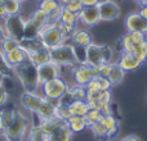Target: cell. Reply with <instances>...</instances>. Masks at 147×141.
Returning <instances> with one entry per match:
<instances>
[{
    "label": "cell",
    "mask_w": 147,
    "mask_h": 141,
    "mask_svg": "<svg viewBox=\"0 0 147 141\" xmlns=\"http://www.w3.org/2000/svg\"><path fill=\"white\" fill-rule=\"evenodd\" d=\"M78 21L81 22L84 26H94L101 22V14H99L98 7H84L78 15Z\"/></svg>",
    "instance_id": "11"
},
{
    "label": "cell",
    "mask_w": 147,
    "mask_h": 141,
    "mask_svg": "<svg viewBox=\"0 0 147 141\" xmlns=\"http://www.w3.org/2000/svg\"><path fill=\"white\" fill-rule=\"evenodd\" d=\"M101 123L105 126V128L109 131V130H114V128H119V124H117V121L115 119L114 116H105L102 118Z\"/></svg>",
    "instance_id": "38"
},
{
    "label": "cell",
    "mask_w": 147,
    "mask_h": 141,
    "mask_svg": "<svg viewBox=\"0 0 147 141\" xmlns=\"http://www.w3.org/2000/svg\"><path fill=\"white\" fill-rule=\"evenodd\" d=\"M93 72H92V67L88 64H79L74 68V80H75L76 85L79 86H86L92 80H93Z\"/></svg>",
    "instance_id": "14"
},
{
    "label": "cell",
    "mask_w": 147,
    "mask_h": 141,
    "mask_svg": "<svg viewBox=\"0 0 147 141\" xmlns=\"http://www.w3.org/2000/svg\"><path fill=\"white\" fill-rule=\"evenodd\" d=\"M102 118H103V116H102L99 109H89L88 113H86L85 116H83L84 123H85V126L89 127V128H90V126H93L94 123L101 122Z\"/></svg>",
    "instance_id": "23"
},
{
    "label": "cell",
    "mask_w": 147,
    "mask_h": 141,
    "mask_svg": "<svg viewBox=\"0 0 147 141\" xmlns=\"http://www.w3.org/2000/svg\"><path fill=\"white\" fill-rule=\"evenodd\" d=\"M67 123H69V127L72 134H79V132L84 131L86 128L85 123L83 121V117L80 116H71L67 119Z\"/></svg>",
    "instance_id": "25"
},
{
    "label": "cell",
    "mask_w": 147,
    "mask_h": 141,
    "mask_svg": "<svg viewBox=\"0 0 147 141\" xmlns=\"http://www.w3.org/2000/svg\"><path fill=\"white\" fill-rule=\"evenodd\" d=\"M63 7H65V8H67L69 10H71V12L76 13V14H79V13L81 12V9L84 8V5L81 4L80 0H72V1H70L69 4L63 5Z\"/></svg>",
    "instance_id": "42"
},
{
    "label": "cell",
    "mask_w": 147,
    "mask_h": 141,
    "mask_svg": "<svg viewBox=\"0 0 147 141\" xmlns=\"http://www.w3.org/2000/svg\"><path fill=\"white\" fill-rule=\"evenodd\" d=\"M72 132L69 127V123L67 121H63L58 130L53 132L52 135H49L48 139L49 141H71L72 139Z\"/></svg>",
    "instance_id": "18"
},
{
    "label": "cell",
    "mask_w": 147,
    "mask_h": 141,
    "mask_svg": "<svg viewBox=\"0 0 147 141\" xmlns=\"http://www.w3.org/2000/svg\"><path fill=\"white\" fill-rule=\"evenodd\" d=\"M59 1L58 0H39L38 3V9L43 10L47 14H51L53 10H56L59 7Z\"/></svg>",
    "instance_id": "30"
},
{
    "label": "cell",
    "mask_w": 147,
    "mask_h": 141,
    "mask_svg": "<svg viewBox=\"0 0 147 141\" xmlns=\"http://www.w3.org/2000/svg\"><path fill=\"white\" fill-rule=\"evenodd\" d=\"M97 7H98L99 14H101V21H103V22H111L120 15L119 5L116 3L111 1V0L99 1Z\"/></svg>",
    "instance_id": "8"
},
{
    "label": "cell",
    "mask_w": 147,
    "mask_h": 141,
    "mask_svg": "<svg viewBox=\"0 0 147 141\" xmlns=\"http://www.w3.org/2000/svg\"><path fill=\"white\" fill-rule=\"evenodd\" d=\"M57 26L59 27V30H61L62 35H63V39L66 40V39H71L74 32H75L76 30V26L75 25H71V23H62L61 21H58L57 22Z\"/></svg>",
    "instance_id": "33"
},
{
    "label": "cell",
    "mask_w": 147,
    "mask_h": 141,
    "mask_svg": "<svg viewBox=\"0 0 147 141\" xmlns=\"http://www.w3.org/2000/svg\"><path fill=\"white\" fill-rule=\"evenodd\" d=\"M125 28L128 32H133V31H141V32H147V19L142 17L138 12L130 13L127 18H125Z\"/></svg>",
    "instance_id": "13"
},
{
    "label": "cell",
    "mask_w": 147,
    "mask_h": 141,
    "mask_svg": "<svg viewBox=\"0 0 147 141\" xmlns=\"http://www.w3.org/2000/svg\"><path fill=\"white\" fill-rule=\"evenodd\" d=\"M132 39L133 44L137 45V44H141L146 40V33L145 32H141V31H133V32H128Z\"/></svg>",
    "instance_id": "41"
},
{
    "label": "cell",
    "mask_w": 147,
    "mask_h": 141,
    "mask_svg": "<svg viewBox=\"0 0 147 141\" xmlns=\"http://www.w3.org/2000/svg\"><path fill=\"white\" fill-rule=\"evenodd\" d=\"M74 45H79V46H89L93 43L92 35L88 30H83V28H76L74 32L72 37H71Z\"/></svg>",
    "instance_id": "19"
},
{
    "label": "cell",
    "mask_w": 147,
    "mask_h": 141,
    "mask_svg": "<svg viewBox=\"0 0 147 141\" xmlns=\"http://www.w3.org/2000/svg\"><path fill=\"white\" fill-rule=\"evenodd\" d=\"M112 51L109 46L92 43L89 46H86L85 64H88L89 67H99L103 63H109Z\"/></svg>",
    "instance_id": "3"
},
{
    "label": "cell",
    "mask_w": 147,
    "mask_h": 141,
    "mask_svg": "<svg viewBox=\"0 0 147 141\" xmlns=\"http://www.w3.org/2000/svg\"><path fill=\"white\" fill-rule=\"evenodd\" d=\"M0 73L4 76H10L13 73V68H10L9 64L7 63L5 54L3 53L1 49H0Z\"/></svg>",
    "instance_id": "36"
},
{
    "label": "cell",
    "mask_w": 147,
    "mask_h": 141,
    "mask_svg": "<svg viewBox=\"0 0 147 141\" xmlns=\"http://www.w3.org/2000/svg\"><path fill=\"white\" fill-rule=\"evenodd\" d=\"M13 72L17 74L25 91H27V92H36L38 87L41 86L38 76V67L35 64H32L31 62L27 61L25 63H22L21 66L16 67L13 69Z\"/></svg>",
    "instance_id": "1"
},
{
    "label": "cell",
    "mask_w": 147,
    "mask_h": 141,
    "mask_svg": "<svg viewBox=\"0 0 147 141\" xmlns=\"http://www.w3.org/2000/svg\"><path fill=\"white\" fill-rule=\"evenodd\" d=\"M120 44H121L123 51H125V53H132L134 44H133V41H132V39H130L129 33H125V35L123 36V37H121V41H120Z\"/></svg>",
    "instance_id": "40"
},
{
    "label": "cell",
    "mask_w": 147,
    "mask_h": 141,
    "mask_svg": "<svg viewBox=\"0 0 147 141\" xmlns=\"http://www.w3.org/2000/svg\"><path fill=\"white\" fill-rule=\"evenodd\" d=\"M116 64L124 70V72H132V70L138 69L142 66V64L136 59V57L133 55L132 53H125V51H123V54L120 55Z\"/></svg>",
    "instance_id": "16"
},
{
    "label": "cell",
    "mask_w": 147,
    "mask_h": 141,
    "mask_svg": "<svg viewBox=\"0 0 147 141\" xmlns=\"http://www.w3.org/2000/svg\"><path fill=\"white\" fill-rule=\"evenodd\" d=\"M0 132H3V131H1V127H0Z\"/></svg>",
    "instance_id": "57"
},
{
    "label": "cell",
    "mask_w": 147,
    "mask_h": 141,
    "mask_svg": "<svg viewBox=\"0 0 147 141\" xmlns=\"http://www.w3.org/2000/svg\"><path fill=\"white\" fill-rule=\"evenodd\" d=\"M39 39L41 40L44 48L49 49V50L54 49L56 46L61 45V44H63L65 41L63 35H62L59 27L57 26V23H54V25L48 23V25L44 26L41 28L40 33H39Z\"/></svg>",
    "instance_id": "5"
},
{
    "label": "cell",
    "mask_w": 147,
    "mask_h": 141,
    "mask_svg": "<svg viewBox=\"0 0 147 141\" xmlns=\"http://www.w3.org/2000/svg\"><path fill=\"white\" fill-rule=\"evenodd\" d=\"M90 130L93 132V135L96 137H99V139H106V134H107V130L105 128V126L98 122V123H94L93 126H90Z\"/></svg>",
    "instance_id": "37"
},
{
    "label": "cell",
    "mask_w": 147,
    "mask_h": 141,
    "mask_svg": "<svg viewBox=\"0 0 147 141\" xmlns=\"http://www.w3.org/2000/svg\"><path fill=\"white\" fill-rule=\"evenodd\" d=\"M62 8H63V5H59L58 8H57L56 10H53V12L51 13V14H48V21L49 23H52V25H54V23H57L59 21V18H61V12H62Z\"/></svg>",
    "instance_id": "43"
},
{
    "label": "cell",
    "mask_w": 147,
    "mask_h": 141,
    "mask_svg": "<svg viewBox=\"0 0 147 141\" xmlns=\"http://www.w3.org/2000/svg\"><path fill=\"white\" fill-rule=\"evenodd\" d=\"M5 5V12H7V17H14L21 13L22 9V1L21 0H9V1L4 3Z\"/></svg>",
    "instance_id": "26"
},
{
    "label": "cell",
    "mask_w": 147,
    "mask_h": 141,
    "mask_svg": "<svg viewBox=\"0 0 147 141\" xmlns=\"http://www.w3.org/2000/svg\"><path fill=\"white\" fill-rule=\"evenodd\" d=\"M143 5H146V7H147V1H146V4H143Z\"/></svg>",
    "instance_id": "56"
},
{
    "label": "cell",
    "mask_w": 147,
    "mask_h": 141,
    "mask_svg": "<svg viewBox=\"0 0 147 141\" xmlns=\"http://www.w3.org/2000/svg\"><path fill=\"white\" fill-rule=\"evenodd\" d=\"M7 17V12H5V5L4 3L0 1V18H5Z\"/></svg>",
    "instance_id": "49"
},
{
    "label": "cell",
    "mask_w": 147,
    "mask_h": 141,
    "mask_svg": "<svg viewBox=\"0 0 147 141\" xmlns=\"http://www.w3.org/2000/svg\"><path fill=\"white\" fill-rule=\"evenodd\" d=\"M58 1L61 5H66V4H69L70 1H72V0H58Z\"/></svg>",
    "instance_id": "53"
},
{
    "label": "cell",
    "mask_w": 147,
    "mask_h": 141,
    "mask_svg": "<svg viewBox=\"0 0 147 141\" xmlns=\"http://www.w3.org/2000/svg\"><path fill=\"white\" fill-rule=\"evenodd\" d=\"M5 37H7V35H5V32L1 30V28H0V43H1V41L4 40Z\"/></svg>",
    "instance_id": "52"
},
{
    "label": "cell",
    "mask_w": 147,
    "mask_h": 141,
    "mask_svg": "<svg viewBox=\"0 0 147 141\" xmlns=\"http://www.w3.org/2000/svg\"><path fill=\"white\" fill-rule=\"evenodd\" d=\"M8 100V92L3 87H0V106L4 105Z\"/></svg>",
    "instance_id": "47"
},
{
    "label": "cell",
    "mask_w": 147,
    "mask_h": 141,
    "mask_svg": "<svg viewBox=\"0 0 147 141\" xmlns=\"http://www.w3.org/2000/svg\"><path fill=\"white\" fill-rule=\"evenodd\" d=\"M134 1H137V3H138V4L143 5V4H146V1H147V0H134Z\"/></svg>",
    "instance_id": "55"
},
{
    "label": "cell",
    "mask_w": 147,
    "mask_h": 141,
    "mask_svg": "<svg viewBox=\"0 0 147 141\" xmlns=\"http://www.w3.org/2000/svg\"><path fill=\"white\" fill-rule=\"evenodd\" d=\"M101 113H102V116H114V113H112V106H111V104H103V105L101 106Z\"/></svg>",
    "instance_id": "46"
},
{
    "label": "cell",
    "mask_w": 147,
    "mask_h": 141,
    "mask_svg": "<svg viewBox=\"0 0 147 141\" xmlns=\"http://www.w3.org/2000/svg\"><path fill=\"white\" fill-rule=\"evenodd\" d=\"M54 105L53 101L48 100V99H44L43 104H41L40 109L36 113V117L39 119H49V118H54Z\"/></svg>",
    "instance_id": "22"
},
{
    "label": "cell",
    "mask_w": 147,
    "mask_h": 141,
    "mask_svg": "<svg viewBox=\"0 0 147 141\" xmlns=\"http://www.w3.org/2000/svg\"><path fill=\"white\" fill-rule=\"evenodd\" d=\"M4 78H5V76L0 73V87H3V82H4Z\"/></svg>",
    "instance_id": "54"
},
{
    "label": "cell",
    "mask_w": 147,
    "mask_h": 141,
    "mask_svg": "<svg viewBox=\"0 0 147 141\" xmlns=\"http://www.w3.org/2000/svg\"><path fill=\"white\" fill-rule=\"evenodd\" d=\"M38 76H39L40 85H43V83L48 82L51 80L58 78L61 76V67L54 64L53 62L44 63L41 66H38Z\"/></svg>",
    "instance_id": "10"
},
{
    "label": "cell",
    "mask_w": 147,
    "mask_h": 141,
    "mask_svg": "<svg viewBox=\"0 0 147 141\" xmlns=\"http://www.w3.org/2000/svg\"><path fill=\"white\" fill-rule=\"evenodd\" d=\"M112 100V95H111V91L106 90V91H101V95H99V101L101 104H111Z\"/></svg>",
    "instance_id": "45"
},
{
    "label": "cell",
    "mask_w": 147,
    "mask_h": 141,
    "mask_svg": "<svg viewBox=\"0 0 147 141\" xmlns=\"http://www.w3.org/2000/svg\"><path fill=\"white\" fill-rule=\"evenodd\" d=\"M27 127H28V123H27L26 117L23 114H21L20 112H16L13 122L3 134H4L5 139L8 141H20L22 135L27 130Z\"/></svg>",
    "instance_id": "7"
},
{
    "label": "cell",
    "mask_w": 147,
    "mask_h": 141,
    "mask_svg": "<svg viewBox=\"0 0 147 141\" xmlns=\"http://www.w3.org/2000/svg\"><path fill=\"white\" fill-rule=\"evenodd\" d=\"M18 46H21V40H17V39L10 37V36H7V37L0 43V49L3 50L4 54L14 50V49H17Z\"/></svg>",
    "instance_id": "27"
},
{
    "label": "cell",
    "mask_w": 147,
    "mask_h": 141,
    "mask_svg": "<svg viewBox=\"0 0 147 141\" xmlns=\"http://www.w3.org/2000/svg\"><path fill=\"white\" fill-rule=\"evenodd\" d=\"M74 54L78 64H85L86 62V48L85 46L74 45Z\"/></svg>",
    "instance_id": "35"
},
{
    "label": "cell",
    "mask_w": 147,
    "mask_h": 141,
    "mask_svg": "<svg viewBox=\"0 0 147 141\" xmlns=\"http://www.w3.org/2000/svg\"><path fill=\"white\" fill-rule=\"evenodd\" d=\"M89 105L85 100H72L69 104V112L71 116H85L89 112Z\"/></svg>",
    "instance_id": "21"
},
{
    "label": "cell",
    "mask_w": 147,
    "mask_h": 141,
    "mask_svg": "<svg viewBox=\"0 0 147 141\" xmlns=\"http://www.w3.org/2000/svg\"><path fill=\"white\" fill-rule=\"evenodd\" d=\"M70 117L71 114L69 112V105L61 103H57L54 105V118L59 119V121H67Z\"/></svg>",
    "instance_id": "29"
},
{
    "label": "cell",
    "mask_w": 147,
    "mask_h": 141,
    "mask_svg": "<svg viewBox=\"0 0 147 141\" xmlns=\"http://www.w3.org/2000/svg\"><path fill=\"white\" fill-rule=\"evenodd\" d=\"M27 57H28V62H31L32 64H35L38 67L44 63L51 62V50L47 48H41L36 51H32V53H27Z\"/></svg>",
    "instance_id": "17"
},
{
    "label": "cell",
    "mask_w": 147,
    "mask_h": 141,
    "mask_svg": "<svg viewBox=\"0 0 147 141\" xmlns=\"http://www.w3.org/2000/svg\"><path fill=\"white\" fill-rule=\"evenodd\" d=\"M96 81L98 83L99 91H106V90H111L112 83L110 82V80L107 77H103V76H96Z\"/></svg>",
    "instance_id": "39"
},
{
    "label": "cell",
    "mask_w": 147,
    "mask_h": 141,
    "mask_svg": "<svg viewBox=\"0 0 147 141\" xmlns=\"http://www.w3.org/2000/svg\"><path fill=\"white\" fill-rule=\"evenodd\" d=\"M62 122L63 121H59V119H57V118L39 119V123L36 124V126H39V128H40L47 136H49V135H52L56 130H58L59 127H61Z\"/></svg>",
    "instance_id": "20"
},
{
    "label": "cell",
    "mask_w": 147,
    "mask_h": 141,
    "mask_svg": "<svg viewBox=\"0 0 147 141\" xmlns=\"http://www.w3.org/2000/svg\"><path fill=\"white\" fill-rule=\"evenodd\" d=\"M71 92L74 100H85L86 101V88L85 86H79L76 85L74 88H69Z\"/></svg>",
    "instance_id": "34"
},
{
    "label": "cell",
    "mask_w": 147,
    "mask_h": 141,
    "mask_svg": "<svg viewBox=\"0 0 147 141\" xmlns=\"http://www.w3.org/2000/svg\"><path fill=\"white\" fill-rule=\"evenodd\" d=\"M80 1L84 7H96V5H98V3L101 0H80Z\"/></svg>",
    "instance_id": "48"
},
{
    "label": "cell",
    "mask_w": 147,
    "mask_h": 141,
    "mask_svg": "<svg viewBox=\"0 0 147 141\" xmlns=\"http://www.w3.org/2000/svg\"><path fill=\"white\" fill-rule=\"evenodd\" d=\"M51 62L62 67H74L76 66V59L74 54V45L61 44L54 49H51Z\"/></svg>",
    "instance_id": "2"
},
{
    "label": "cell",
    "mask_w": 147,
    "mask_h": 141,
    "mask_svg": "<svg viewBox=\"0 0 147 141\" xmlns=\"http://www.w3.org/2000/svg\"><path fill=\"white\" fill-rule=\"evenodd\" d=\"M48 14L44 13L43 10L36 9L35 13L30 17V19L26 22L25 25V32H23V37L22 39H35L39 37L41 28L45 25H48ZM21 39V40H22Z\"/></svg>",
    "instance_id": "4"
},
{
    "label": "cell",
    "mask_w": 147,
    "mask_h": 141,
    "mask_svg": "<svg viewBox=\"0 0 147 141\" xmlns=\"http://www.w3.org/2000/svg\"><path fill=\"white\" fill-rule=\"evenodd\" d=\"M78 15L76 13L71 12V10H69L67 8H62V12H61V18H59V21H61L62 23H71V25H76V22H78Z\"/></svg>",
    "instance_id": "32"
},
{
    "label": "cell",
    "mask_w": 147,
    "mask_h": 141,
    "mask_svg": "<svg viewBox=\"0 0 147 141\" xmlns=\"http://www.w3.org/2000/svg\"><path fill=\"white\" fill-rule=\"evenodd\" d=\"M14 114L16 110H10V109L0 112V127H1L3 132L10 126V123L13 122V118H14Z\"/></svg>",
    "instance_id": "28"
},
{
    "label": "cell",
    "mask_w": 147,
    "mask_h": 141,
    "mask_svg": "<svg viewBox=\"0 0 147 141\" xmlns=\"http://www.w3.org/2000/svg\"><path fill=\"white\" fill-rule=\"evenodd\" d=\"M132 54L136 57V59H137L141 64L146 63V61H147V39L143 43L137 44V45L133 46Z\"/></svg>",
    "instance_id": "24"
},
{
    "label": "cell",
    "mask_w": 147,
    "mask_h": 141,
    "mask_svg": "<svg viewBox=\"0 0 147 141\" xmlns=\"http://www.w3.org/2000/svg\"><path fill=\"white\" fill-rule=\"evenodd\" d=\"M101 1H103V0H101Z\"/></svg>",
    "instance_id": "58"
},
{
    "label": "cell",
    "mask_w": 147,
    "mask_h": 141,
    "mask_svg": "<svg viewBox=\"0 0 147 141\" xmlns=\"http://www.w3.org/2000/svg\"><path fill=\"white\" fill-rule=\"evenodd\" d=\"M41 88H43L44 98H47L51 101H58L66 94V91L69 90V86L61 77H58L43 83Z\"/></svg>",
    "instance_id": "6"
},
{
    "label": "cell",
    "mask_w": 147,
    "mask_h": 141,
    "mask_svg": "<svg viewBox=\"0 0 147 141\" xmlns=\"http://www.w3.org/2000/svg\"><path fill=\"white\" fill-rule=\"evenodd\" d=\"M5 59H7V63L9 64L10 68L14 69L16 67L21 66L22 63L28 61L27 51H26L22 46H18L17 49H14V50L5 54Z\"/></svg>",
    "instance_id": "15"
},
{
    "label": "cell",
    "mask_w": 147,
    "mask_h": 141,
    "mask_svg": "<svg viewBox=\"0 0 147 141\" xmlns=\"http://www.w3.org/2000/svg\"><path fill=\"white\" fill-rule=\"evenodd\" d=\"M124 74L125 72L120 68L117 64H112V69H111V73H110V76L107 78L110 80V82L112 83V86L114 85H119L120 82L123 81V78H124Z\"/></svg>",
    "instance_id": "31"
},
{
    "label": "cell",
    "mask_w": 147,
    "mask_h": 141,
    "mask_svg": "<svg viewBox=\"0 0 147 141\" xmlns=\"http://www.w3.org/2000/svg\"><path fill=\"white\" fill-rule=\"evenodd\" d=\"M138 13H140V14L145 18V19H147V7H146V5H141V9H140V12H138Z\"/></svg>",
    "instance_id": "50"
},
{
    "label": "cell",
    "mask_w": 147,
    "mask_h": 141,
    "mask_svg": "<svg viewBox=\"0 0 147 141\" xmlns=\"http://www.w3.org/2000/svg\"><path fill=\"white\" fill-rule=\"evenodd\" d=\"M26 21L20 14L14 17H7V36L21 40L25 32Z\"/></svg>",
    "instance_id": "9"
},
{
    "label": "cell",
    "mask_w": 147,
    "mask_h": 141,
    "mask_svg": "<svg viewBox=\"0 0 147 141\" xmlns=\"http://www.w3.org/2000/svg\"><path fill=\"white\" fill-rule=\"evenodd\" d=\"M121 141H141V140L136 136H127V137H124Z\"/></svg>",
    "instance_id": "51"
},
{
    "label": "cell",
    "mask_w": 147,
    "mask_h": 141,
    "mask_svg": "<svg viewBox=\"0 0 147 141\" xmlns=\"http://www.w3.org/2000/svg\"><path fill=\"white\" fill-rule=\"evenodd\" d=\"M44 99H45V98H44V96H41V95H39V94H36V92H27V91H25V92L22 94V96H21L22 105L25 106L28 112H31V113H34V114L38 113V110L40 109V106H41V104H43Z\"/></svg>",
    "instance_id": "12"
},
{
    "label": "cell",
    "mask_w": 147,
    "mask_h": 141,
    "mask_svg": "<svg viewBox=\"0 0 147 141\" xmlns=\"http://www.w3.org/2000/svg\"><path fill=\"white\" fill-rule=\"evenodd\" d=\"M112 64L114 63H103L98 67V74L99 76H103V77H109L110 73H111V69H112Z\"/></svg>",
    "instance_id": "44"
}]
</instances>
